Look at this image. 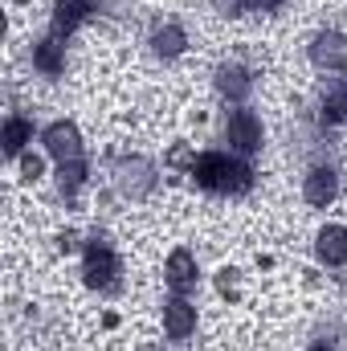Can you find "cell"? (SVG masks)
Returning <instances> with one entry per match:
<instances>
[{
    "mask_svg": "<svg viewBox=\"0 0 347 351\" xmlns=\"http://www.w3.org/2000/svg\"><path fill=\"white\" fill-rule=\"evenodd\" d=\"M192 176L200 188H213V192H246L250 188V168L229 160V156H217V152L200 156L192 164Z\"/></svg>",
    "mask_w": 347,
    "mask_h": 351,
    "instance_id": "6da1fadb",
    "label": "cell"
},
{
    "mask_svg": "<svg viewBox=\"0 0 347 351\" xmlns=\"http://www.w3.org/2000/svg\"><path fill=\"white\" fill-rule=\"evenodd\" d=\"M229 143H233L237 152H258L261 147V123L250 110H237V114L229 119Z\"/></svg>",
    "mask_w": 347,
    "mask_h": 351,
    "instance_id": "7a4b0ae2",
    "label": "cell"
},
{
    "mask_svg": "<svg viewBox=\"0 0 347 351\" xmlns=\"http://www.w3.org/2000/svg\"><path fill=\"white\" fill-rule=\"evenodd\" d=\"M335 192H339L335 172H327V168H315V172L307 176V188H302V196H307L315 208H327V204L335 200Z\"/></svg>",
    "mask_w": 347,
    "mask_h": 351,
    "instance_id": "3957f363",
    "label": "cell"
},
{
    "mask_svg": "<svg viewBox=\"0 0 347 351\" xmlns=\"http://www.w3.org/2000/svg\"><path fill=\"white\" fill-rule=\"evenodd\" d=\"M164 327H168L172 339H188L192 327H196V311H192L184 298H172V302L164 306Z\"/></svg>",
    "mask_w": 347,
    "mask_h": 351,
    "instance_id": "277c9868",
    "label": "cell"
},
{
    "mask_svg": "<svg viewBox=\"0 0 347 351\" xmlns=\"http://www.w3.org/2000/svg\"><path fill=\"white\" fill-rule=\"evenodd\" d=\"M45 147L66 164V160H78V131L70 127V123H53L49 131H45Z\"/></svg>",
    "mask_w": 347,
    "mask_h": 351,
    "instance_id": "5b68a950",
    "label": "cell"
},
{
    "mask_svg": "<svg viewBox=\"0 0 347 351\" xmlns=\"http://www.w3.org/2000/svg\"><path fill=\"white\" fill-rule=\"evenodd\" d=\"M319 258H323L327 265H344L347 262V229L327 225V229L319 233Z\"/></svg>",
    "mask_w": 347,
    "mask_h": 351,
    "instance_id": "8992f818",
    "label": "cell"
},
{
    "mask_svg": "<svg viewBox=\"0 0 347 351\" xmlns=\"http://www.w3.org/2000/svg\"><path fill=\"white\" fill-rule=\"evenodd\" d=\"M90 4L86 0H58V12H53V33L62 37V33H74L82 21H86Z\"/></svg>",
    "mask_w": 347,
    "mask_h": 351,
    "instance_id": "52a82bcc",
    "label": "cell"
},
{
    "mask_svg": "<svg viewBox=\"0 0 347 351\" xmlns=\"http://www.w3.org/2000/svg\"><path fill=\"white\" fill-rule=\"evenodd\" d=\"M110 278H115V258L94 245L86 254V282L90 286H110Z\"/></svg>",
    "mask_w": 347,
    "mask_h": 351,
    "instance_id": "ba28073f",
    "label": "cell"
},
{
    "mask_svg": "<svg viewBox=\"0 0 347 351\" xmlns=\"http://www.w3.org/2000/svg\"><path fill=\"white\" fill-rule=\"evenodd\" d=\"M192 278H196V262H192V254H188V250H176L172 258H168V282H172L176 290H184Z\"/></svg>",
    "mask_w": 347,
    "mask_h": 351,
    "instance_id": "9c48e42d",
    "label": "cell"
},
{
    "mask_svg": "<svg viewBox=\"0 0 347 351\" xmlns=\"http://www.w3.org/2000/svg\"><path fill=\"white\" fill-rule=\"evenodd\" d=\"M29 139H33V127H29L25 119H8V123H4V152H8V156H21Z\"/></svg>",
    "mask_w": 347,
    "mask_h": 351,
    "instance_id": "30bf717a",
    "label": "cell"
},
{
    "mask_svg": "<svg viewBox=\"0 0 347 351\" xmlns=\"http://www.w3.org/2000/svg\"><path fill=\"white\" fill-rule=\"evenodd\" d=\"M33 62H37L45 74H58V70H62V45H58V41H41Z\"/></svg>",
    "mask_w": 347,
    "mask_h": 351,
    "instance_id": "8fae6325",
    "label": "cell"
},
{
    "mask_svg": "<svg viewBox=\"0 0 347 351\" xmlns=\"http://www.w3.org/2000/svg\"><path fill=\"white\" fill-rule=\"evenodd\" d=\"M156 49H160L164 58H176V53L184 49V33H180V29H164V33H156Z\"/></svg>",
    "mask_w": 347,
    "mask_h": 351,
    "instance_id": "7c38bea8",
    "label": "cell"
},
{
    "mask_svg": "<svg viewBox=\"0 0 347 351\" xmlns=\"http://www.w3.org/2000/svg\"><path fill=\"white\" fill-rule=\"evenodd\" d=\"M327 119H331V123H344L347 119V90H335V94L327 98Z\"/></svg>",
    "mask_w": 347,
    "mask_h": 351,
    "instance_id": "4fadbf2b",
    "label": "cell"
},
{
    "mask_svg": "<svg viewBox=\"0 0 347 351\" xmlns=\"http://www.w3.org/2000/svg\"><path fill=\"white\" fill-rule=\"evenodd\" d=\"M246 86H250V82H246V74H241V70H225V74H221V90H225V94L233 90V94L241 98V94H246Z\"/></svg>",
    "mask_w": 347,
    "mask_h": 351,
    "instance_id": "5bb4252c",
    "label": "cell"
},
{
    "mask_svg": "<svg viewBox=\"0 0 347 351\" xmlns=\"http://www.w3.org/2000/svg\"><path fill=\"white\" fill-rule=\"evenodd\" d=\"M82 172H86V168H82V160H70V164H62V188H78V184H82Z\"/></svg>",
    "mask_w": 347,
    "mask_h": 351,
    "instance_id": "9a60e30c",
    "label": "cell"
},
{
    "mask_svg": "<svg viewBox=\"0 0 347 351\" xmlns=\"http://www.w3.org/2000/svg\"><path fill=\"white\" fill-rule=\"evenodd\" d=\"M21 168H25V176H33V180H37V172H41V160H37V156H29Z\"/></svg>",
    "mask_w": 347,
    "mask_h": 351,
    "instance_id": "2e32d148",
    "label": "cell"
},
{
    "mask_svg": "<svg viewBox=\"0 0 347 351\" xmlns=\"http://www.w3.org/2000/svg\"><path fill=\"white\" fill-rule=\"evenodd\" d=\"M311 351H327V348H311Z\"/></svg>",
    "mask_w": 347,
    "mask_h": 351,
    "instance_id": "e0dca14e",
    "label": "cell"
}]
</instances>
